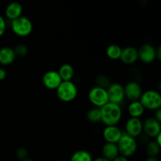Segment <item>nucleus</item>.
<instances>
[{
  "label": "nucleus",
  "instance_id": "nucleus-1",
  "mask_svg": "<svg viewBox=\"0 0 161 161\" xmlns=\"http://www.w3.org/2000/svg\"><path fill=\"white\" fill-rule=\"evenodd\" d=\"M101 122L105 126H116L122 118L120 105L108 102L100 108Z\"/></svg>",
  "mask_w": 161,
  "mask_h": 161
},
{
  "label": "nucleus",
  "instance_id": "nucleus-2",
  "mask_svg": "<svg viewBox=\"0 0 161 161\" xmlns=\"http://www.w3.org/2000/svg\"><path fill=\"white\" fill-rule=\"evenodd\" d=\"M117 147L119 149V155L127 158L131 157L136 153L138 149V142L135 138L129 136L126 133L123 132L122 136L117 142Z\"/></svg>",
  "mask_w": 161,
  "mask_h": 161
},
{
  "label": "nucleus",
  "instance_id": "nucleus-3",
  "mask_svg": "<svg viewBox=\"0 0 161 161\" xmlns=\"http://www.w3.org/2000/svg\"><path fill=\"white\" fill-rule=\"evenodd\" d=\"M56 94L61 102H71L76 97L78 90L72 81H62L57 88Z\"/></svg>",
  "mask_w": 161,
  "mask_h": 161
},
{
  "label": "nucleus",
  "instance_id": "nucleus-4",
  "mask_svg": "<svg viewBox=\"0 0 161 161\" xmlns=\"http://www.w3.org/2000/svg\"><path fill=\"white\" fill-rule=\"evenodd\" d=\"M139 102L145 108V109L156 111L161 107V95L158 91L155 90H148L142 92Z\"/></svg>",
  "mask_w": 161,
  "mask_h": 161
},
{
  "label": "nucleus",
  "instance_id": "nucleus-5",
  "mask_svg": "<svg viewBox=\"0 0 161 161\" xmlns=\"http://www.w3.org/2000/svg\"><path fill=\"white\" fill-rule=\"evenodd\" d=\"M11 29L17 36L25 37L31 33L33 25L29 18L21 16L11 21Z\"/></svg>",
  "mask_w": 161,
  "mask_h": 161
},
{
  "label": "nucleus",
  "instance_id": "nucleus-6",
  "mask_svg": "<svg viewBox=\"0 0 161 161\" xmlns=\"http://www.w3.org/2000/svg\"><path fill=\"white\" fill-rule=\"evenodd\" d=\"M88 99L95 108H102L108 102L107 90L96 86H94L88 93Z\"/></svg>",
  "mask_w": 161,
  "mask_h": 161
},
{
  "label": "nucleus",
  "instance_id": "nucleus-7",
  "mask_svg": "<svg viewBox=\"0 0 161 161\" xmlns=\"http://www.w3.org/2000/svg\"><path fill=\"white\" fill-rule=\"evenodd\" d=\"M108 102L120 105L125 99L124 86L119 83H113L107 88Z\"/></svg>",
  "mask_w": 161,
  "mask_h": 161
},
{
  "label": "nucleus",
  "instance_id": "nucleus-8",
  "mask_svg": "<svg viewBox=\"0 0 161 161\" xmlns=\"http://www.w3.org/2000/svg\"><path fill=\"white\" fill-rule=\"evenodd\" d=\"M132 138H137L143 133V122L140 118H129L125 124V132Z\"/></svg>",
  "mask_w": 161,
  "mask_h": 161
},
{
  "label": "nucleus",
  "instance_id": "nucleus-9",
  "mask_svg": "<svg viewBox=\"0 0 161 161\" xmlns=\"http://www.w3.org/2000/svg\"><path fill=\"white\" fill-rule=\"evenodd\" d=\"M124 95L125 98L131 102L139 101L142 94V88L141 85L136 81L128 82L124 86Z\"/></svg>",
  "mask_w": 161,
  "mask_h": 161
},
{
  "label": "nucleus",
  "instance_id": "nucleus-10",
  "mask_svg": "<svg viewBox=\"0 0 161 161\" xmlns=\"http://www.w3.org/2000/svg\"><path fill=\"white\" fill-rule=\"evenodd\" d=\"M138 59L145 64H151L156 59V48L149 43H145L138 49Z\"/></svg>",
  "mask_w": 161,
  "mask_h": 161
},
{
  "label": "nucleus",
  "instance_id": "nucleus-11",
  "mask_svg": "<svg viewBox=\"0 0 161 161\" xmlns=\"http://www.w3.org/2000/svg\"><path fill=\"white\" fill-rule=\"evenodd\" d=\"M42 84L46 88L49 90H54L56 91L57 88L59 86L62 80L58 74V71L50 70L43 74L42 78Z\"/></svg>",
  "mask_w": 161,
  "mask_h": 161
},
{
  "label": "nucleus",
  "instance_id": "nucleus-12",
  "mask_svg": "<svg viewBox=\"0 0 161 161\" xmlns=\"http://www.w3.org/2000/svg\"><path fill=\"white\" fill-rule=\"evenodd\" d=\"M143 133L149 138H155L161 134V124L153 117L147 118L143 122Z\"/></svg>",
  "mask_w": 161,
  "mask_h": 161
},
{
  "label": "nucleus",
  "instance_id": "nucleus-13",
  "mask_svg": "<svg viewBox=\"0 0 161 161\" xmlns=\"http://www.w3.org/2000/svg\"><path fill=\"white\" fill-rule=\"evenodd\" d=\"M122 134L123 131L117 126H105L103 130V138L106 142L117 144Z\"/></svg>",
  "mask_w": 161,
  "mask_h": 161
},
{
  "label": "nucleus",
  "instance_id": "nucleus-14",
  "mask_svg": "<svg viewBox=\"0 0 161 161\" xmlns=\"http://www.w3.org/2000/svg\"><path fill=\"white\" fill-rule=\"evenodd\" d=\"M119 60L124 64L128 65L135 64L138 60V49L134 47H127L122 49Z\"/></svg>",
  "mask_w": 161,
  "mask_h": 161
},
{
  "label": "nucleus",
  "instance_id": "nucleus-15",
  "mask_svg": "<svg viewBox=\"0 0 161 161\" xmlns=\"http://www.w3.org/2000/svg\"><path fill=\"white\" fill-rule=\"evenodd\" d=\"M22 12H23V7L21 4L17 2L9 3L6 8V16L11 21L21 17Z\"/></svg>",
  "mask_w": 161,
  "mask_h": 161
},
{
  "label": "nucleus",
  "instance_id": "nucleus-16",
  "mask_svg": "<svg viewBox=\"0 0 161 161\" xmlns=\"http://www.w3.org/2000/svg\"><path fill=\"white\" fill-rule=\"evenodd\" d=\"M16 55L14 49L5 47L0 49V64L2 65H9L15 61Z\"/></svg>",
  "mask_w": 161,
  "mask_h": 161
},
{
  "label": "nucleus",
  "instance_id": "nucleus-17",
  "mask_svg": "<svg viewBox=\"0 0 161 161\" xmlns=\"http://www.w3.org/2000/svg\"><path fill=\"white\" fill-rule=\"evenodd\" d=\"M102 157L107 160L112 161L119 155L117 145L114 143L105 142L102 149Z\"/></svg>",
  "mask_w": 161,
  "mask_h": 161
},
{
  "label": "nucleus",
  "instance_id": "nucleus-18",
  "mask_svg": "<svg viewBox=\"0 0 161 161\" xmlns=\"http://www.w3.org/2000/svg\"><path fill=\"white\" fill-rule=\"evenodd\" d=\"M62 81H72L74 77L75 71L74 68L70 64H64L59 68L58 71Z\"/></svg>",
  "mask_w": 161,
  "mask_h": 161
},
{
  "label": "nucleus",
  "instance_id": "nucleus-19",
  "mask_svg": "<svg viewBox=\"0 0 161 161\" xmlns=\"http://www.w3.org/2000/svg\"><path fill=\"white\" fill-rule=\"evenodd\" d=\"M145 108L139 101L131 102L128 105L127 111L132 118H140L145 113Z\"/></svg>",
  "mask_w": 161,
  "mask_h": 161
},
{
  "label": "nucleus",
  "instance_id": "nucleus-20",
  "mask_svg": "<svg viewBox=\"0 0 161 161\" xmlns=\"http://www.w3.org/2000/svg\"><path fill=\"white\" fill-rule=\"evenodd\" d=\"M122 48L116 44L109 45L106 49V55L111 60H119Z\"/></svg>",
  "mask_w": 161,
  "mask_h": 161
},
{
  "label": "nucleus",
  "instance_id": "nucleus-21",
  "mask_svg": "<svg viewBox=\"0 0 161 161\" xmlns=\"http://www.w3.org/2000/svg\"><path fill=\"white\" fill-rule=\"evenodd\" d=\"M161 146L155 141L149 142L146 145V153L149 157H157L160 153Z\"/></svg>",
  "mask_w": 161,
  "mask_h": 161
},
{
  "label": "nucleus",
  "instance_id": "nucleus-22",
  "mask_svg": "<svg viewBox=\"0 0 161 161\" xmlns=\"http://www.w3.org/2000/svg\"><path fill=\"white\" fill-rule=\"evenodd\" d=\"M70 161H93V157L88 151L78 150L72 154Z\"/></svg>",
  "mask_w": 161,
  "mask_h": 161
},
{
  "label": "nucleus",
  "instance_id": "nucleus-23",
  "mask_svg": "<svg viewBox=\"0 0 161 161\" xmlns=\"http://www.w3.org/2000/svg\"><path fill=\"white\" fill-rule=\"evenodd\" d=\"M86 119L89 122L93 124H97L101 122V112L100 108H92L86 113Z\"/></svg>",
  "mask_w": 161,
  "mask_h": 161
},
{
  "label": "nucleus",
  "instance_id": "nucleus-24",
  "mask_svg": "<svg viewBox=\"0 0 161 161\" xmlns=\"http://www.w3.org/2000/svg\"><path fill=\"white\" fill-rule=\"evenodd\" d=\"M95 83L96 86L103 88V89H107L111 84V82L105 75H99L96 77Z\"/></svg>",
  "mask_w": 161,
  "mask_h": 161
},
{
  "label": "nucleus",
  "instance_id": "nucleus-25",
  "mask_svg": "<svg viewBox=\"0 0 161 161\" xmlns=\"http://www.w3.org/2000/svg\"><path fill=\"white\" fill-rule=\"evenodd\" d=\"M14 51L16 55V58L17 57H18V58H24V57H25L28 54V48L26 45L20 43L14 49Z\"/></svg>",
  "mask_w": 161,
  "mask_h": 161
},
{
  "label": "nucleus",
  "instance_id": "nucleus-26",
  "mask_svg": "<svg viewBox=\"0 0 161 161\" xmlns=\"http://www.w3.org/2000/svg\"><path fill=\"white\" fill-rule=\"evenodd\" d=\"M16 157L18 160L20 161L25 160V159L28 158V152L25 148L20 147L16 150Z\"/></svg>",
  "mask_w": 161,
  "mask_h": 161
},
{
  "label": "nucleus",
  "instance_id": "nucleus-27",
  "mask_svg": "<svg viewBox=\"0 0 161 161\" xmlns=\"http://www.w3.org/2000/svg\"><path fill=\"white\" fill-rule=\"evenodd\" d=\"M6 29V23L5 19L0 15V37L4 35Z\"/></svg>",
  "mask_w": 161,
  "mask_h": 161
},
{
  "label": "nucleus",
  "instance_id": "nucleus-28",
  "mask_svg": "<svg viewBox=\"0 0 161 161\" xmlns=\"http://www.w3.org/2000/svg\"><path fill=\"white\" fill-rule=\"evenodd\" d=\"M137 138L138 139V141H137L138 144V142H139V143H141V144L146 145L149 142V137L146 136V135H145L144 133H142L141 135H139V136H138ZM137 138H136V139H137Z\"/></svg>",
  "mask_w": 161,
  "mask_h": 161
},
{
  "label": "nucleus",
  "instance_id": "nucleus-29",
  "mask_svg": "<svg viewBox=\"0 0 161 161\" xmlns=\"http://www.w3.org/2000/svg\"><path fill=\"white\" fill-rule=\"evenodd\" d=\"M153 118L156 119V120H157L158 122L161 123V108H159V109L156 110L155 115H154Z\"/></svg>",
  "mask_w": 161,
  "mask_h": 161
},
{
  "label": "nucleus",
  "instance_id": "nucleus-30",
  "mask_svg": "<svg viewBox=\"0 0 161 161\" xmlns=\"http://www.w3.org/2000/svg\"><path fill=\"white\" fill-rule=\"evenodd\" d=\"M6 77V72L4 69L0 68V80H5Z\"/></svg>",
  "mask_w": 161,
  "mask_h": 161
},
{
  "label": "nucleus",
  "instance_id": "nucleus-31",
  "mask_svg": "<svg viewBox=\"0 0 161 161\" xmlns=\"http://www.w3.org/2000/svg\"><path fill=\"white\" fill-rule=\"evenodd\" d=\"M112 161H128V159L125 157H123V156L119 155L117 157L113 160Z\"/></svg>",
  "mask_w": 161,
  "mask_h": 161
},
{
  "label": "nucleus",
  "instance_id": "nucleus-32",
  "mask_svg": "<svg viewBox=\"0 0 161 161\" xmlns=\"http://www.w3.org/2000/svg\"><path fill=\"white\" fill-rule=\"evenodd\" d=\"M156 57H157V59L160 60L161 58V47H158L157 48H156Z\"/></svg>",
  "mask_w": 161,
  "mask_h": 161
},
{
  "label": "nucleus",
  "instance_id": "nucleus-33",
  "mask_svg": "<svg viewBox=\"0 0 161 161\" xmlns=\"http://www.w3.org/2000/svg\"><path fill=\"white\" fill-rule=\"evenodd\" d=\"M155 142L159 145V146H161V134L159 135H157L155 138Z\"/></svg>",
  "mask_w": 161,
  "mask_h": 161
},
{
  "label": "nucleus",
  "instance_id": "nucleus-34",
  "mask_svg": "<svg viewBox=\"0 0 161 161\" xmlns=\"http://www.w3.org/2000/svg\"><path fill=\"white\" fill-rule=\"evenodd\" d=\"M145 161H160L157 157H148Z\"/></svg>",
  "mask_w": 161,
  "mask_h": 161
},
{
  "label": "nucleus",
  "instance_id": "nucleus-35",
  "mask_svg": "<svg viewBox=\"0 0 161 161\" xmlns=\"http://www.w3.org/2000/svg\"><path fill=\"white\" fill-rule=\"evenodd\" d=\"M93 161H110V160H107V159L104 158L103 157H98V158L95 159V160H93Z\"/></svg>",
  "mask_w": 161,
  "mask_h": 161
},
{
  "label": "nucleus",
  "instance_id": "nucleus-36",
  "mask_svg": "<svg viewBox=\"0 0 161 161\" xmlns=\"http://www.w3.org/2000/svg\"><path fill=\"white\" fill-rule=\"evenodd\" d=\"M21 161H33V160H31V159H29V158H27V159H25V160H21Z\"/></svg>",
  "mask_w": 161,
  "mask_h": 161
},
{
  "label": "nucleus",
  "instance_id": "nucleus-37",
  "mask_svg": "<svg viewBox=\"0 0 161 161\" xmlns=\"http://www.w3.org/2000/svg\"><path fill=\"white\" fill-rule=\"evenodd\" d=\"M62 161H67V160H62Z\"/></svg>",
  "mask_w": 161,
  "mask_h": 161
}]
</instances>
